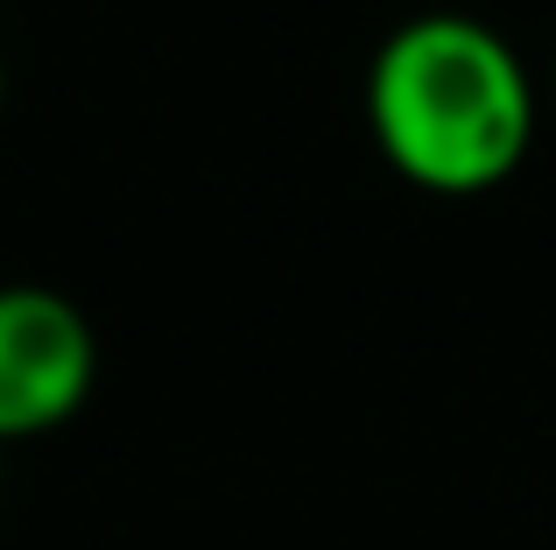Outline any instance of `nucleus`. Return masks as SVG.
Segmentation results:
<instances>
[{
  "instance_id": "obj_2",
  "label": "nucleus",
  "mask_w": 556,
  "mask_h": 550,
  "mask_svg": "<svg viewBox=\"0 0 556 550\" xmlns=\"http://www.w3.org/2000/svg\"><path fill=\"white\" fill-rule=\"evenodd\" d=\"M99 382V339L50 283H0V445L50 438Z\"/></svg>"
},
{
  "instance_id": "obj_3",
  "label": "nucleus",
  "mask_w": 556,
  "mask_h": 550,
  "mask_svg": "<svg viewBox=\"0 0 556 550\" xmlns=\"http://www.w3.org/2000/svg\"><path fill=\"white\" fill-rule=\"evenodd\" d=\"M0 107H8V57H0Z\"/></svg>"
},
{
  "instance_id": "obj_1",
  "label": "nucleus",
  "mask_w": 556,
  "mask_h": 550,
  "mask_svg": "<svg viewBox=\"0 0 556 550\" xmlns=\"http://www.w3.org/2000/svg\"><path fill=\"white\" fill-rule=\"evenodd\" d=\"M380 163L430 198H486L535 149V78L479 14H416L367 64Z\"/></svg>"
},
{
  "instance_id": "obj_4",
  "label": "nucleus",
  "mask_w": 556,
  "mask_h": 550,
  "mask_svg": "<svg viewBox=\"0 0 556 550\" xmlns=\"http://www.w3.org/2000/svg\"><path fill=\"white\" fill-rule=\"evenodd\" d=\"M549 99H556V64H549Z\"/></svg>"
}]
</instances>
